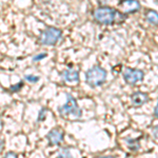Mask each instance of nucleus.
Listing matches in <instances>:
<instances>
[{
    "mask_svg": "<svg viewBox=\"0 0 158 158\" xmlns=\"http://www.w3.org/2000/svg\"><path fill=\"white\" fill-rule=\"evenodd\" d=\"M3 149H4V140L0 138V153L3 151Z\"/></svg>",
    "mask_w": 158,
    "mask_h": 158,
    "instance_id": "a211bd4d",
    "label": "nucleus"
},
{
    "mask_svg": "<svg viewBox=\"0 0 158 158\" xmlns=\"http://www.w3.org/2000/svg\"><path fill=\"white\" fill-rule=\"evenodd\" d=\"M24 79L27 81V82H30V83H36L39 81V77L38 76H34V75H25L24 76Z\"/></svg>",
    "mask_w": 158,
    "mask_h": 158,
    "instance_id": "ddd939ff",
    "label": "nucleus"
},
{
    "mask_svg": "<svg viewBox=\"0 0 158 158\" xmlns=\"http://www.w3.org/2000/svg\"><path fill=\"white\" fill-rule=\"evenodd\" d=\"M62 38V31L55 27H48L41 32L38 42L42 45H55Z\"/></svg>",
    "mask_w": 158,
    "mask_h": 158,
    "instance_id": "20e7f679",
    "label": "nucleus"
},
{
    "mask_svg": "<svg viewBox=\"0 0 158 158\" xmlns=\"http://www.w3.org/2000/svg\"><path fill=\"white\" fill-rule=\"evenodd\" d=\"M62 78L67 82H78L79 81V71L74 69H68L62 72Z\"/></svg>",
    "mask_w": 158,
    "mask_h": 158,
    "instance_id": "1a4fd4ad",
    "label": "nucleus"
},
{
    "mask_svg": "<svg viewBox=\"0 0 158 158\" xmlns=\"http://www.w3.org/2000/svg\"><path fill=\"white\" fill-rule=\"evenodd\" d=\"M45 117H47V109H41L39 111V114H38V121H43L45 119Z\"/></svg>",
    "mask_w": 158,
    "mask_h": 158,
    "instance_id": "4468645a",
    "label": "nucleus"
},
{
    "mask_svg": "<svg viewBox=\"0 0 158 158\" xmlns=\"http://www.w3.org/2000/svg\"><path fill=\"white\" fill-rule=\"evenodd\" d=\"M57 158H73V156L70 150L67 149V148H63V149H61L59 153H58Z\"/></svg>",
    "mask_w": 158,
    "mask_h": 158,
    "instance_id": "9b49d317",
    "label": "nucleus"
},
{
    "mask_svg": "<svg viewBox=\"0 0 158 158\" xmlns=\"http://www.w3.org/2000/svg\"><path fill=\"white\" fill-rule=\"evenodd\" d=\"M22 88H23V81H20V82L16 83V85H13L10 88V91L13 92V93H16V92H19Z\"/></svg>",
    "mask_w": 158,
    "mask_h": 158,
    "instance_id": "f8f14e48",
    "label": "nucleus"
},
{
    "mask_svg": "<svg viewBox=\"0 0 158 158\" xmlns=\"http://www.w3.org/2000/svg\"><path fill=\"white\" fill-rule=\"evenodd\" d=\"M95 158H115L114 156H99V157H95Z\"/></svg>",
    "mask_w": 158,
    "mask_h": 158,
    "instance_id": "aec40b11",
    "label": "nucleus"
},
{
    "mask_svg": "<svg viewBox=\"0 0 158 158\" xmlns=\"http://www.w3.org/2000/svg\"><path fill=\"white\" fill-rule=\"evenodd\" d=\"M153 135H154L155 138L158 139V124L157 126H155L154 129H153Z\"/></svg>",
    "mask_w": 158,
    "mask_h": 158,
    "instance_id": "f3484780",
    "label": "nucleus"
},
{
    "mask_svg": "<svg viewBox=\"0 0 158 158\" xmlns=\"http://www.w3.org/2000/svg\"><path fill=\"white\" fill-rule=\"evenodd\" d=\"M144 73L141 70H136V69L127 68L123 72V79L128 85H135L136 83L140 82L143 79Z\"/></svg>",
    "mask_w": 158,
    "mask_h": 158,
    "instance_id": "39448f33",
    "label": "nucleus"
},
{
    "mask_svg": "<svg viewBox=\"0 0 158 158\" xmlns=\"http://www.w3.org/2000/svg\"><path fill=\"white\" fill-rule=\"evenodd\" d=\"M3 158H18V156H17L16 153H14V152H9V153H6V154L4 155Z\"/></svg>",
    "mask_w": 158,
    "mask_h": 158,
    "instance_id": "dca6fc26",
    "label": "nucleus"
},
{
    "mask_svg": "<svg viewBox=\"0 0 158 158\" xmlns=\"http://www.w3.org/2000/svg\"><path fill=\"white\" fill-rule=\"evenodd\" d=\"M47 56H48L47 53H39V54L35 55L34 57H33V61H34V62H38V61L44 59V58L47 57Z\"/></svg>",
    "mask_w": 158,
    "mask_h": 158,
    "instance_id": "2eb2a0df",
    "label": "nucleus"
},
{
    "mask_svg": "<svg viewBox=\"0 0 158 158\" xmlns=\"http://www.w3.org/2000/svg\"><path fill=\"white\" fill-rule=\"evenodd\" d=\"M106 76H108V73L104 69L99 65H95L86 71L85 81L91 88H96V86H100L106 82Z\"/></svg>",
    "mask_w": 158,
    "mask_h": 158,
    "instance_id": "7ed1b4c3",
    "label": "nucleus"
},
{
    "mask_svg": "<svg viewBox=\"0 0 158 158\" xmlns=\"http://www.w3.org/2000/svg\"><path fill=\"white\" fill-rule=\"evenodd\" d=\"M131 100L134 106H141L144 103L148 102L149 100V96L146 93H142V92H136L133 93L131 96Z\"/></svg>",
    "mask_w": 158,
    "mask_h": 158,
    "instance_id": "6e6552de",
    "label": "nucleus"
},
{
    "mask_svg": "<svg viewBox=\"0 0 158 158\" xmlns=\"http://www.w3.org/2000/svg\"><path fill=\"white\" fill-rule=\"evenodd\" d=\"M154 115L157 117L158 118V103H157V106H155V110H154Z\"/></svg>",
    "mask_w": 158,
    "mask_h": 158,
    "instance_id": "6ab92c4d",
    "label": "nucleus"
},
{
    "mask_svg": "<svg viewBox=\"0 0 158 158\" xmlns=\"http://www.w3.org/2000/svg\"><path fill=\"white\" fill-rule=\"evenodd\" d=\"M60 116L65 120H76L82 115L81 109L79 108L77 100L71 94H67V102L58 109Z\"/></svg>",
    "mask_w": 158,
    "mask_h": 158,
    "instance_id": "f03ea898",
    "label": "nucleus"
},
{
    "mask_svg": "<svg viewBox=\"0 0 158 158\" xmlns=\"http://www.w3.org/2000/svg\"><path fill=\"white\" fill-rule=\"evenodd\" d=\"M119 6L122 7L126 14H131V13L139 11L140 3L138 1H135V0H127V1H121L119 3Z\"/></svg>",
    "mask_w": 158,
    "mask_h": 158,
    "instance_id": "0eeeda50",
    "label": "nucleus"
},
{
    "mask_svg": "<svg viewBox=\"0 0 158 158\" xmlns=\"http://www.w3.org/2000/svg\"><path fill=\"white\" fill-rule=\"evenodd\" d=\"M146 18H147L149 23L154 24V25H158V13L157 12L150 10V11L147 12Z\"/></svg>",
    "mask_w": 158,
    "mask_h": 158,
    "instance_id": "9d476101",
    "label": "nucleus"
},
{
    "mask_svg": "<svg viewBox=\"0 0 158 158\" xmlns=\"http://www.w3.org/2000/svg\"><path fill=\"white\" fill-rule=\"evenodd\" d=\"M93 18L100 24L121 23L126 19V14L110 6H99L93 11Z\"/></svg>",
    "mask_w": 158,
    "mask_h": 158,
    "instance_id": "f257e3e1",
    "label": "nucleus"
},
{
    "mask_svg": "<svg viewBox=\"0 0 158 158\" xmlns=\"http://www.w3.org/2000/svg\"><path fill=\"white\" fill-rule=\"evenodd\" d=\"M63 138H64V132L59 127H56V128L52 129L47 135V139L51 146H58V144H60L63 141Z\"/></svg>",
    "mask_w": 158,
    "mask_h": 158,
    "instance_id": "423d86ee",
    "label": "nucleus"
}]
</instances>
